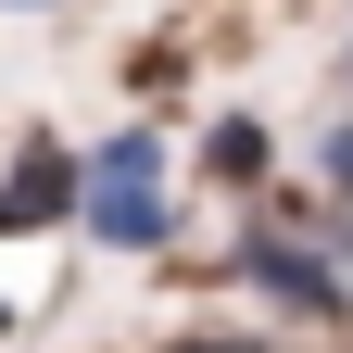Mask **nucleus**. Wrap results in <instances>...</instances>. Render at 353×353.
<instances>
[{"mask_svg": "<svg viewBox=\"0 0 353 353\" xmlns=\"http://www.w3.org/2000/svg\"><path fill=\"white\" fill-rule=\"evenodd\" d=\"M176 176H164V126H114V139H88L76 152V228L101 240V252H126V265H152V252H176Z\"/></svg>", "mask_w": 353, "mask_h": 353, "instance_id": "obj_1", "label": "nucleus"}, {"mask_svg": "<svg viewBox=\"0 0 353 353\" xmlns=\"http://www.w3.org/2000/svg\"><path fill=\"white\" fill-rule=\"evenodd\" d=\"M228 278H240V290H265L290 328H341V316H353V252H316V240H290L278 214H265V228L240 240V265H228Z\"/></svg>", "mask_w": 353, "mask_h": 353, "instance_id": "obj_2", "label": "nucleus"}, {"mask_svg": "<svg viewBox=\"0 0 353 353\" xmlns=\"http://www.w3.org/2000/svg\"><path fill=\"white\" fill-rule=\"evenodd\" d=\"M63 214H76V139H51V126H38V139L0 164V240L63 228Z\"/></svg>", "mask_w": 353, "mask_h": 353, "instance_id": "obj_3", "label": "nucleus"}, {"mask_svg": "<svg viewBox=\"0 0 353 353\" xmlns=\"http://www.w3.org/2000/svg\"><path fill=\"white\" fill-rule=\"evenodd\" d=\"M265 164H278L265 114H214L202 126V176H214V190H265Z\"/></svg>", "mask_w": 353, "mask_h": 353, "instance_id": "obj_4", "label": "nucleus"}, {"mask_svg": "<svg viewBox=\"0 0 353 353\" xmlns=\"http://www.w3.org/2000/svg\"><path fill=\"white\" fill-rule=\"evenodd\" d=\"M316 176H328V202H353V114H341L328 139H316Z\"/></svg>", "mask_w": 353, "mask_h": 353, "instance_id": "obj_5", "label": "nucleus"}, {"mask_svg": "<svg viewBox=\"0 0 353 353\" xmlns=\"http://www.w3.org/2000/svg\"><path fill=\"white\" fill-rule=\"evenodd\" d=\"M0 13H51V0H0Z\"/></svg>", "mask_w": 353, "mask_h": 353, "instance_id": "obj_6", "label": "nucleus"}, {"mask_svg": "<svg viewBox=\"0 0 353 353\" xmlns=\"http://www.w3.org/2000/svg\"><path fill=\"white\" fill-rule=\"evenodd\" d=\"M0 341H13V303H0Z\"/></svg>", "mask_w": 353, "mask_h": 353, "instance_id": "obj_7", "label": "nucleus"}]
</instances>
